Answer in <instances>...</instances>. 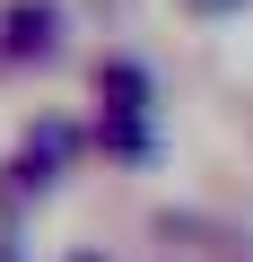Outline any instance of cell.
Segmentation results:
<instances>
[{
    "label": "cell",
    "mask_w": 253,
    "mask_h": 262,
    "mask_svg": "<svg viewBox=\"0 0 253 262\" xmlns=\"http://www.w3.org/2000/svg\"><path fill=\"white\" fill-rule=\"evenodd\" d=\"M9 27H18V44H44V35H53V9H44V0H27Z\"/></svg>",
    "instance_id": "6da1fadb"
},
{
    "label": "cell",
    "mask_w": 253,
    "mask_h": 262,
    "mask_svg": "<svg viewBox=\"0 0 253 262\" xmlns=\"http://www.w3.org/2000/svg\"><path fill=\"white\" fill-rule=\"evenodd\" d=\"M192 9H201V18H210V9H244V0H192Z\"/></svg>",
    "instance_id": "7a4b0ae2"
}]
</instances>
